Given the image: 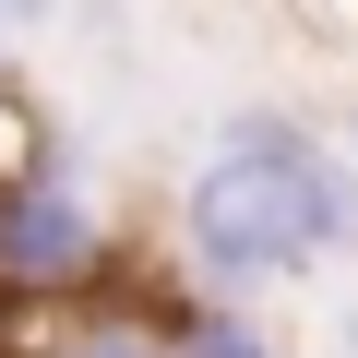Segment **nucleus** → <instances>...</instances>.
Listing matches in <instances>:
<instances>
[{
  "instance_id": "423d86ee",
  "label": "nucleus",
  "mask_w": 358,
  "mask_h": 358,
  "mask_svg": "<svg viewBox=\"0 0 358 358\" xmlns=\"http://www.w3.org/2000/svg\"><path fill=\"white\" fill-rule=\"evenodd\" d=\"M0 24H48V0H0Z\"/></svg>"
},
{
  "instance_id": "0eeeda50",
  "label": "nucleus",
  "mask_w": 358,
  "mask_h": 358,
  "mask_svg": "<svg viewBox=\"0 0 358 358\" xmlns=\"http://www.w3.org/2000/svg\"><path fill=\"white\" fill-rule=\"evenodd\" d=\"M346 143H358V131H346ZM346 167H358V155H346Z\"/></svg>"
},
{
  "instance_id": "f257e3e1",
  "label": "nucleus",
  "mask_w": 358,
  "mask_h": 358,
  "mask_svg": "<svg viewBox=\"0 0 358 358\" xmlns=\"http://www.w3.org/2000/svg\"><path fill=\"white\" fill-rule=\"evenodd\" d=\"M346 227H358V179L287 108H239L179 192V275L203 299H251V287H287L322 251H346Z\"/></svg>"
},
{
  "instance_id": "39448f33",
  "label": "nucleus",
  "mask_w": 358,
  "mask_h": 358,
  "mask_svg": "<svg viewBox=\"0 0 358 358\" xmlns=\"http://www.w3.org/2000/svg\"><path fill=\"white\" fill-rule=\"evenodd\" d=\"M48 155H60V143H48V120L24 108V84H13V72H0V179H24V167H48Z\"/></svg>"
},
{
  "instance_id": "f03ea898",
  "label": "nucleus",
  "mask_w": 358,
  "mask_h": 358,
  "mask_svg": "<svg viewBox=\"0 0 358 358\" xmlns=\"http://www.w3.org/2000/svg\"><path fill=\"white\" fill-rule=\"evenodd\" d=\"M108 251H120V227H108V203L60 155L24 167V179H0V299L13 310H84V299H108L120 287Z\"/></svg>"
},
{
  "instance_id": "20e7f679",
  "label": "nucleus",
  "mask_w": 358,
  "mask_h": 358,
  "mask_svg": "<svg viewBox=\"0 0 358 358\" xmlns=\"http://www.w3.org/2000/svg\"><path fill=\"white\" fill-rule=\"evenodd\" d=\"M167 358H287L239 299H179L167 310Z\"/></svg>"
},
{
  "instance_id": "7ed1b4c3",
  "label": "nucleus",
  "mask_w": 358,
  "mask_h": 358,
  "mask_svg": "<svg viewBox=\"0 0 358 358\" xmlns=\"http://www.w3.org/2000/svg\"><path fill=\"white\" fill-rule=\"evenodd\" d=\"M24 358H167V310L155 299H84V310H36Z\"/></svg>"
}]
</instances>
